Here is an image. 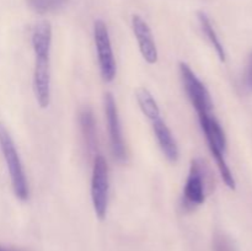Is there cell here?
Instances as JSON below:
<instances>
[{
    "label": "cell",
    "instance_id": "cell-10",
    "mask_svg": "<svg viewBox=\"0 0 252 251\" xmlns=\"http://www.w3.org/2000/svg\"><path fill=\"white\" fill-rule=\"evenodd\" d=\"M31 41L34 56H51L52 26L49 21L43 20L34 26Z\"/></svg>",
    "mask_w": 252,
    "mask_h": 251
},
{
    "label": "cell",
    "instance_id": "cell-9",
    "mask_svg": "<svg viewBox=\"0 0 252 251\" xmlns=\"http://www.w3.org/2000/svg\"><path fill=\"white\" fill-rule=\"evenodd\" d=\"M153 130H154L155 138L159 143L162 154L171 162H176L180 157L179 147H177L176 140H175L174 135H172L171 130L167 127L166 123L159 117L158 120L153 121Z\"/></svg>",
    "mask_w": 252,
    "mask_h": 251
},
{
    "label": "cell",
    "instance_id": "cell-17",
    "mask_svg": "<svg viewBox=\"0 0 252 251\" xmlns=\"http://www.w3.org/2000/svg\"><path fill=\"white\" fill-rule=\"evenodd\" d=\"M0 251H20V250H16V249L6 248V246H1V245H0Z\"/></svg>",
    "mask_w": 252,
    "mask_h": 251
},
{
    "label": "cell",
    "instance_id": "cell-1",
    "mask_svg": "<svg viewBox=\"0 0 252 251\" xmlns=\"http://www.w3.org/2000/svg\"><path fill=\"white\" fill-rule=\"evenodd\" d=\"M0 149H1L2 155H4L7 170H9L15 196L21 199V201H27L30 191L24 166H22L21 159H20L19 152H17L14 139H12L10 132L2 123H0Z\"/></svg>",
    "mask_w": 252,
    "mask_h": 251
},
{
    "label": "cell",
    "instance_id": "cell-5",
    "mask_svg": "<svg viewBox=\"0 0 252 251\" xmlns=\"http://www.w3.org/2000/svg\"><path fill=\"white\" fill-rule=\"evenodd\" d=\"M206 201V179L204 166L201 159H193L189 166V176L184 187L182 207L185 211L191 212L202 206Z\"/></svg>",
    "mask_w": 252,
    "mask_h": 251
},
{
    "label": "cell",
    "instance_id": "cell-8",
    "mask_svg": "<svg viewBox=\"0 0 252 251\" xmlns=\"http://www.w3.org/2000/svg\"><path fill=\"white\" fill-rule=\"evenodd\" d=\"M132 30L137 38L139 51L144 61L149 64L158 62V48L148 22L139 15L132 16Z\"/></svg>",
    "mask_w": 252,
    "mask_h": 251
},
{
    "label": "cell",
    "instance_id": "cell-6",
    "mask_svg": "<svg viewBox=\"0 0 252 251\" xmlns=\"http://www.w3.org/2000/svg\"><path fill=\"white\" fill-rule=\"evenodd\" d=\"M105 113L108 125V132H110L111 148H112L113 157H115L116 160L122 162L126 160L125 140H123L117 105H116L115 97L111 93H107L105 95Z\"/></svg>",
    "mask_w": 252,
    "mask_h": 251
},
{
    "label": "cell",
    "instance_id": "cell-15",
    "mask_svg": "<svg viewBox=\"0 0 252 251\" xmlns=\"http://www.w3.org/2000/svg\"><path fill=\"white\" fill-rule=\"evenodd\" d=\"M213 251H238V248L230 236L217 231L213 236Z\"/></svg>",
    "mask_w": 252,
    "mask_h": 251
},
{
    "label": "cell",
    "instance_id": "cell-14",
    "mask_svg": "<svg viewBox=\"0 0 252 251\" xmlns=\"http://www.w3.org/2000/svg\"><path fill=\"white\" fill-rule=\"evenodd\" d=\"M69 0H27L29 6L37 14H49L61 10L68 4Z\"/></svg>",
    "mask_w": 252,
    "mask_h": 251
},
{
    "label": "cell",
    "instance_id": "cell-7",
    "mask_svg": "<svg viewBox=\"0 0 252 251\" xmlns=\"http://www.w3.org/2000/svg\"><path fill=\"white\" fill-rule=\"evenodd\" d=\"M33 93L41 108H47L51 102V63L49 56H34Z\"/></svg>",
    "mask_w": 252,
    "mask_h": 251
},
{
    "label": "cell",
    "instance_id": "cell-16",
    "mask_svg": "<svg viewBox=\"0 0 252 251\" xmlns=\"http://www.w3.org/2000/svg\"><path fill=\"white\" fill-rule=\"evenodd\" d=\"M244 85L249 91H252V53H250L248 59V64L245 66L244 73Z\"/></svg>",
    "mask_w": 252,
    "mask_h": 251
},
{
    "label": "cell",
    "instance_id": "cell-3",
    "mask_svg": "<svg viewBox=\"0 0 252 251\" xmlns=\"http://www.w3.org/2000/svg\"><path fill=\"white\" fill-rule=\"evenodd\" d=\"M179 66L184 88L186 90L189 101L193 105L194 110L197 111L198 117L199 116L211 115L212 111H213V101H212L208 89L197 78V75L189 64L185 63V62H180Z\"/></svg>",
    "mask_w": 252,
    "mask_h": 251
},
{
    "label": "cell",
    "instance_id": "cell-11",
    "mask_svg": "<svg viewBox=\"0 0 252 251\" xmlns=\"http://www.w3.org/2000/svg\"><path fill=\"white\" fill-rule=\"evenodd\" d=\"M79 123H80L81 133L85 139L89 153H94L96 149V125L93 110L84 107L79 113Z\"/></svg>",
    "mask_w": 252,
    "mask_h": 251
},
{
    "label": "cell",
    "instance_id": "cell-2",
    "mask_svg": "<svg viewBox=\"0 0 252 251\" xmlns=\"http://www.w3.org/2000/svg\"><path fill=\"white\" fill-rule=\"evenodd\" d=\"M108 192H110V180H108V165L101 154L95 155L91 177V201L94 211L100 220H103L107 214Z\"/></svg>",
    "mask_w": 252,
    "mask_h": 251
},
{
    "label": "cell",
    "instance_id": "cell-12",
    "mask_svg": "<svg viewBox=\"0 0 252 251\" xmlns=\"http://www.w3.org/2000/svg\"><path fill=\"white\" fill-rule=\"evenodd\" d=\"M197 19H198L199 25H201V29L203 31V33L206 34V37L208 38V41L211 42V44L213 46V48L216 49L217 54H218L219 59L220 62H225L226 61V53L225 49H224L223 43L219 39L218 33H217L216 29H214L213 24H212L211 19H209L208 15L206 14L204 11H198L197 12Z\"/></svg>",
    "mask_w": 252,
    "mask_h": 251
},
{
    "label": "cell",
    "instance_id": "cell-13",
    "mask_svg": "<svg viewBox=\"0 0 252 251\" xmlns=\"http://www.w3.org/2000/svg\"><path fill=\"white\" fill-rule=\"evenodd\" d=\"M135 97H137L138 105L145 117L149 118L152 122L160 117V108L158 106V102L147 88H138L135 91Z\"/></svg>",
    "mask_w": 252,
    "mask_h": 251
},
{
    "label": "cell",
    "instance_id": "cell-4",
    "mask_svg": "<svg viewBox=\"0 0 252 251\" xmlns=\"http://www.w3.org/2000/svg\"><path fill=\"white\" fill-rule=\"evenodd\" d=\"M94 41H95L96 51H97L101 76L103 81L111 83L116 78L117 66H116L115 56H113L112 46H111L107 25L102 20H96L94 22Z\"/></svg>",
    "mask_w": 252,
    "mask_h": 251
}]
</instances>
